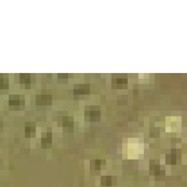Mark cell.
I'll list each match as a JSON object with an SVG mask.
<instances>
[{"label":"cell","instance_id":"obj_5","mask_svg":"<svg viewBox=\"0 0 187 187\" xmlns=\"http://www.w3.org/2000/svg\"><path fill=\"white\" fill-rule=\"evenodd\" d=\"M51 103V95L48 94H42L38 95L36 97V104L38 105H48Z\"/></svg>","mask_w":187,"mask_h":187},{"label":"cell","instance_id":"obj_7","mask_svg":"<svg viewBox=\"0 0 187 187\" xmlns=\"http://www.w3.org/2000/svg\"><path fill=\"white\" fill-rule=\"evenodd\" d=\"M19 81L25 85L26 88H29L31 84V75L30 74H21L19 75Z\"/></svg>","mask_w":187,"mask_h":187},{"label":"cell","instance_id":"obj_4","mask_svg":"<svg viewBox=\"0 0 187 187\" xmlns=\"http://www.w3.org/2000/svg\"><path fill=\"white\" fill-rule=\"evenodd\" d=\"M74 94L75 96H84L89 94V85H75L74 88Z\"/></svg>","mask_w":187,"mask_h":187},{"label":"cell","instance_id":"obj_3","mask_svg":"<svg viewBox=\"0 0 187 187\" xmlns=\"http://www.w3.org/2000/svg\"><path fill=\"white\" fill-rule=\"evenodd\" d=\"M9 105L11 107H21L24 105L23 96L18 95L11 96L9 99Z\"/></svg>","mask_w":187,"mask_h":187},{"label":"cell","instance_id":"obj_2","mask_svg":"<svg viewBox=\"0 0 187 187\" xmlns=\"http://www.w3.org/2000/svg\"><path fill=\"white\" fill-rule=\"evenodd\" d=\"M112 85L115 88H123L127 85V78L122 75H117L112 78Z\"/></svg>","mask_w":187,"mask_h":187},{"label":"cell","instance_id":"obj_13","mask_svg":"<svg viewBox=\"0 0 187 187\" xmlns=\"http://www.w3.org/2000/svg\"><path fill=\"white\" fill-rule=\"evenodd\" d=\"M101 185L103 186H110L112 185V178L109 176L101 178Z\"/></svg>","mask_w":187,"mask_h":187},{"label":"cell","instance_id":"obj_12","mask_svg":"<svg viewBox=\"0 0 187 187\" xmlns=\"http://www.w3.org/2000/svg\"><path fill=\"white\" fill-rule=\"evenodd\" d=\"M150 172L152 174L157 175V176L160 175L161 174H162V173L164 174V171L160 170V166L158 165H150Z\"/></svg>","mask_w":187,"mask_h":187},{"label":"cell","instance_id":"obj_1","mask_svg":"<svg viewBox=\"0 0 187 187\" xmlns=\"http://www.w3.org/2000/svg\"><path fill=\"white\" fill-rule=\"evenodd\" d=\"M100 107L97 106H90L85 109V117L90 121H100Z\"/></svg>","mask_w":187,"mask_h":187},{"label":"cell","instance_id":"obj_10","mask_svg":"<svg viewBox=\"0 0 187 187\" xmlns=\"http://www.w3.org/2000/svg\"><path fill=\"white\" fill-rule=\"evenodd\" d=\"M8 89V77L4 75H0V90Z\"/></svg>","mask_w":187,"mask_h":187},{"label":"cell","instance_id":"obj_6","mask_svg":"<svg viewBox=\"0 0 187 187\" xmlns=\"http://www.w3.org/2000/svg\"><path fill=\"white\" fill-rule=\"evenodd\" d=\"M35 125L34 123H27L25 127V134L27 138H31L35 135Z\"/></svg>","mask_w":187,"mask_h":187},{"label":"cell","instance_id":"obj_11","mask_svg":"<svg viewBox=\"0 0 187 187\" xmlns=\"http://www.w3.org/2000/svg\"><path fill=\"white\" fill-rule=\"evenodd\" d=\"M51 143V133L48 132L46 136L43 137L42 138V145L43 147H47L48 145Z\"/></svg>","mask_w":187,"mask_h":187},{"label":"cell","instance_id":"obj_14","mask_svg":"<svg viewBox=\"0 0 187 187\" xmlns=\"http://www.w3.org/2000/svg\"><path fill=\"white\" fill-rule=\"evenodd\" d=\"M101 161L100 160H96L95 161V169H101Z\"/></svg>","mask_w":187,"mask_h":187},{"label":"cell","instance_id":"obj_9","mask_svg":"<svg viewBox=\"0 0 187 187\" xmlns=\"http://www.w3.org/2000/svg\"><path fill=\"white\" fill-rule=\"evenodd\" d=\"M177 150L174 149V153L172 150V153L168 154L166 156V163L167 164H170V165H174V164L177 163V158H178V156H177Z\"/></svg>","mask_w":187,"mask_h":187},{"label":"cell","instance_id":"obj_8","mask_svg":"<svg viewBox=\"0 0 187 187\" xmlns=\"http://www.w3.org/2000/svg\"><path fill=\"white\" fill-rule=\"evenodd\" d=\"M63 125L64 128H67L68 132H72L73 130V119L72 117H64Z\"/></svg>","mask_w":187,"mask_h":187}]
</instances>
